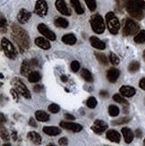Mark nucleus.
Wrapping results in <instances>:
<instances>
[{
	"label": "nucleus",
	"mask_w": 145,
	"mask_h": 146,
	"mask_svg": "<svg viewBox=\"0 0 145 146\" xmlns=\"http://www.w3.org/2000/svg\"><path fill=\"white\" fill-rule=\"evenodd\" d=\"M4 122H5V123L6 122V119H5V117H4V114L1 113V124H4Z\"/></svg>",
	"instance_id": "obj_53"
},
{
	"label": "nucleus",
	"mask_w": 145,
	"mask_h": 146,
	"mask_svg": "<svg viewBox=\"0 0 145 146\" xmlns=\"http://www.w3.org/2000/svg\"><path fill=\"white\" fill-rule=\"evenodd\" d=\"M62 41L66 45H74L77 41L76 37L73 33H67L62 37Z\"/></svg>",
	"instance_id": "obj_22"
},
{
	"label": "nucleus",
	"mask_w": 145,
	"mask_h": 146,
	"mask_svg": "<svg viewBox=\"0 0 145 146\" xmlns=\"http://www.w3.org/2000/svg\"><path fill=\"white\" fill-rule=\"evenodd\" d=\"M60 79H61V81H62V82H66L68 81L67 77H66V75H64V74L60 76Z\"/></svg>",
	"instance_id": "obj_52"
},
{
	"label": "nucleus",
	"mask_w": 145,
	"mask_h": 146,
	"mask_svg": "<svg viewBox=\"0 0 145 146\" xmlns=\"http://www.w3.org/2000/svg\"><path fill=\"white\" fill-rule=\"evenodd\" d=\"M94 54H95V56H96L97 60H98L101 65H104V66L109 65V59H108V58H107V56H105V54H103V53H101V52H95Z\"/></svg>",
	"instance_id": "obj_29"
},
{
	"label": "nucleus",
	"mask_w": 145,
	"mask_h": 146,
	"mask_svg": "<svg viewBox=\"0 0 145 146\" xmlns=\"http://www.w3.org/2000/svg\"><path fill=\"white\" fill-rule=\"evenodd\" d=\"M55 5H56V8L58 9V11L60 13V14L66 15V16L71 15V11L67 7L65 0H56L55 3Z\"/></svg>",
	"instance_id": "obj_12"
},
{
	"label": "nucleus",
	"mask_w": 145,
	"mask_h": 146,
	"mask_svg": "<svg viewBox=\"0 0 145 146\" xmlns=\"http://www.w3.org/2000/svg\"><path fill=\"white\" fill-rule=\"evenodd\" d=\"M119 75H120V71L115 67L109 69L107 72V78L110 82H116L119 78Z\"/></svg>",
	"instance_id": "obj_15"
},
{
	"label": "nucleus",
	"mask_w": 145,
	"mask_h": 146,
	"mask_svg": "<svg viewBox=\"0 0 145 146\" xmlns=\"http://www.w3.org/2000/svg\"><path fill=\"white\" fill-rule=\"evenodd\" d=\"M109 113L111 117H117L119 114V109L116 105H110L109 108Z\"/></svg>",
	"instance_id": "obj_37"
},
{
	"label": "nucleus",
	"mask_w": 145,
	"mask_h": 146,
	"mask_svg": "<svg viewBox=\"0 0 145 146\" xmlns=\"http://www.w3.org/2000/svg\"><path fill=\"white\" fill-rule=\"evenodd\" d=\"M134 42L138 44H142L145 42V31H141L135 35Z\"/></svg>",
	"instance_id": "obj_31"
},
{
	"label": "nucleus",
	"mask_w": 145,
	"mask_h": 146,
	"mask_svg": "<svg viewBox=\"0 0 145 146\" xmlns=\"http://www.w3.org/2000/svg\"><path fill=\"white\" fill-rule=\"evenodd\" d=\"M35 117L38 121L40 122H47L49 120V115L43 110H38L35 112Z\"/></svg>",
	"instance_id": "obj_24"
},
{
	"label": "nucleus",
	"mask_w": 145,
	"mask_h": 146,
	"mask_svg": "<svg viewBox=\"0 0 145 146\" xmlns=\"http://www.w3.org/2000/svg\"><path fill=\"white\" fill-rule=\"evenodd\" d=\"M140 31V26L135 21L131 18L124 19V27H123V35L124 36H132L135 35Z\"/></svg>",
	"instance_id": "obj_5"
},
{
	"label": "nucleus",
	"mask_w": 145,
	"mask_h": 146,
	"mask_svg": "<svg viewBox=\"0 0 145 146\" xmlns=\"http://www.w3.org/2000/svg\"><path fill=\"white\" fill-rule=\"evenodd\" d=\"M42 90H43V86L40 85V84H37V85H35V86L33 87V91H34L35 92H37V93L40 92Z\"/></svg>",
	"instance_id": "obj_45"
},
{
	"label": "nucleus",
	"mask_w": 145,
	"mask_h": 146,
	"mask_svg": "<svg viewBox=\"0 0 145 146\" xmlns=\"http://www.w3.org/2000/svg\"><path fill=\"white\" fill-rule=\"evenodd\" d=\"M12 138L14 141H17V133L15 131L12 133Z\"/></svg>",
	"instance_id": "obj_51"
},
{
	"label": "nucleus",
	"mask_w": 145,
	"mask_h": 146,
	"mask_svg": "<svg viewBox=\"0 0 145 146\" xmlns=\"http://www.w3.org/2000/svg\"><path fill=\"white\" fill-rule=\"evenodd\" d=\"M88 8L91 12H94L97 8V4H96V0H84Z\"/></svg>",
	"instance_id": "obj_36"
},
{
	"label": "nucleus",
	"mask_w": 145,
	"mask_h": 146,
	"mask_svg": "<svg viewBox=\"0 0 145 146\" xmlns=\"http://www.w3.org/2000/svg\"><path fill=\"white\" fill-rule=\"evenodd\" d=\"M59 125L62 128L66 130L72 131L73 133H78L83 130V125L77 124V123H73V122H68V121H61L59 123Z\"/></svg>",
	"instance_id": "obj_10"
},
{
	"label": "nucleus",
	"mask_w": 145,
	"mask_h": 146,
	"mask_svg": "<svg viewBox=\"0 0 145 146\" xmlns=\"http://www.w3.org/2000/svg\"><path fill=\"white\" fill-rule=\"evenodd\" d=\"M48 110L49 112H51L53 114H56L58 113L59 110H60V107L58 105V104H55V103H52L48 106Z\"/></svg>",
	"instance_id": "obj_40"
},
{
	"label": "nucleus",
	"mask_w": 145,
	"mask_h": 146,
	"mask_svg": "<svg viewBox=\"0 0 145 146\" xmlns=\"http://www.w3.org/2000/svg\"><path fill=\"white\" fill-rule=\"evenodd\" d=\"M70 3H71V5L73 6V10L75 11V13H76L77 15H81L84 14V9L83 6H81L79 0H70Z\"/></svg>",
	"instance_id": "obj_23"
},
{
	"label": "nucleus",
	"mask_w": 145,
	"mask_h": 146,
	"mask_svg": "<svg viewBox=\"0 0 145 146\" xmlns=\"http://www.w3.org/2000/svg\"><path fill=\"white\" fill-rule=\"evenodd\" d=\"M70 67H71V70H72L73 73H76V72L79 71V69H80V67H81L80 63H79L78 61H75V60H74V61H73V62L71 63Z\"/></svg>",
	"instance_id": "obj_41"
},
{
	"label": "nucleus",
	"mask_w": 145,
	"mask_h": 146,
	"mask_svg": "<svg viewBox=\"0 0 145 146\" xmlns=\"http://www.w3.org/2000/svg\"><path fill=\"white\" fill-rule=\"evenodd\" d=\"M141 65L138 61H132L128 66V71L130 73H136L140 69Z\"/></svg>",
	"instance_id": "obj_30"
},
{
	"label": "nucleus",
	"mask_w": 145,
	"mask_h": 146,
	"mask_svg": "<svg viewBox=\"0 0 145 146\" xmlns=\"http://www.w3.org/2000/svg\"><path fill=\"white\" fill-rule=\"evenodd\" d=\"M113 100H114L116 102H117V103L123 104L124 106H128V101L125 100L124 97H122L121 95H119V94H115L114 96H113Z\"/></svg>",
	"instance_id": "obj_33"
},
{
	"label": "nucleus",
	"mask_w": 145,
	"mask_h": 146,
	"mask_svg": "<svg viewBox=\"0 0 145 146\" xmlns=\"http://www.w3.org/2000/svg\"><path fill=\"white\" fill-rule=\"evenodd\" d=\"M119 92H120V94L122 95V96L129 98V97H133L134 95L136 93V90L134 87L124 85L119 89Z\"/></svg>",
	"instance_id": "obj_14"
},
{
	"label": "nucleus",
	"mask_w": 145,
	"mask_h": 146,
	"mask_svg": "<svg viewBox=\"0 0 145 146\" xmlns=\"http://www.w3.org/2000/svg\"><path fill=\"white\" fill-rule=\"evenodd\" d=\"M30 64L31 67H37V66H39V60L37 58H32L30 60Z\"/></svg>",
	"instance_id": "obj_43"
},
{
	"label": "nucleus",
	"mask_w": 145,
	"mask_h": 146,
	"mask_svg": "<svg viewBox=\"0 0 145 146\" xmlns=\"http://www.w3.org/2000/svg\"><path fill=\"white\" fill-rule=\"evenodd\" d=\"M11 31H12L13 39H14V40L18 45L19 48H20V51L24 52L25 50L29 49L30 41V37L26 31L15 23L12 24Z\"/></svg>",
	"instance_id": "obj_2"
},
{
	"label": "nucleus",
	"mask_w": 145,
	"mask_h": 146,
	"mask_svg": "<svg viewBox=\"0 0 145 146\" xmlns=\"http://www.w3.org/2000/svg\"><path fill=\"white\" fill-rule=\"evenodd\" d=\"M27 137H28L29 140L31 143H33L34 144H37V145L41 144V141H42L41 136L39 134H38L37 132H35V131H30V132H29L28 135H27Z\"/></svg>",
	"instance_id": "obj_21"
},
{
	"label": "nucleus",
	"mask_w": 145,
	"mask_h": 146,
	"mask_svg": "<svg viewBox=\"0 0 145 146\" xmlns=\"http://www.w3.org/2000/svg\"><path fill=\"white\" fill-rule=\"evenodd\" d=\"M106 136L112 143H120L121 135H119V133L117 131H116V130H112V129L109 130L108 132H107Z\"/></svg>",
	"instance_id": "obj_16"
},
{
	"label": "nucleus",
	"mask_w": 145,
	"mask_h": 146,
	"mask_svg": "<svg viewBox=\"0 0 145 146\" xmlns=\"http://www.w3.org/2000/svg\"><path fill=\"white\" fill-rule=\"evenodd\" d=\"M143 59L145 61V50H144V52H143Z\"/></svg>",
	"instance_id": "obj_55"
},
{
	"label": "nucleus",
	"mask_w": 145,
	"mask_h": 146,
	"mask_svg": "<svg viewBox=\"0 0 145 146\" xmlns=\"http://www.w3.org/2000/svg\"><path fill=\"white\" fill-rule=\"evenodd\" d=\"M139 86H140L141 89H142V90L145 91V78H142V79L140 80V82H139Z\"/></svg>",
	"instance_id": "obj_48"
},
{
	"label": "nucleus",
	"mask_w": 145,
	"mask_h": 146,
	"mask_svg": "<svg viewBox=\"0 0 145 146\" xmlns=\"http://www.w3.org/2000/svg\"><path fill=\"white\" fill-rule=\"evenodd\" d=\"M90 23H91V26L93 31L95 33L101 34L105 31V29H106L105 22H104L103 17L100 15L99 14L93 15L90 19Z\"/></svg>",
	"instance_id": "obj_4"
},
{
	"label": "nucleus",
	"mask_w": 145,
	"mask_h": 146,
	"mask_svg": "<svg viewBox=\"0 0 145 146\" xmlns=\"http://www.w3.org/2000/svg\"><path fill=\"white\" fill-rule=\"evenodd\" d=\"M0 30H1V33H5L7 31V23L3 15H1V19H0Z\"/></svg>",
	"instance_id": "obj_34"
},
{
	"label": "nucleus",
	"mask_w": 145,
	"mask_h": 146,
	"mask_svg": "<svg viewBox=\"0 0 145 146\" xmlns=\"http://www.w3.org/2000/svg\"><path fill=\"white\" fill-rule=\"evenodd\" d=\"M54 24L55 26H56L58 28H62V29H66L69 25V23L66 19L62 18V17H58L54 21Z\"/></svg>",
	"instance_id": "obj_25"
},
{
	"label": "nucleus",
	"mask_w": 145,
	"mask_h": 146,
	"mask_svg": "<svg viewBox=\"0 0 145 146\" xmlns=\"http://www.w3.org/2000/svg\"><path fill=\"white\" fill-rule=\"evenodd\" d=\"M130 120H131V117H121V118H119V119H117V120H114V121H112V125H124V124L128 123Z\"/></svg>",
	"instance_id": "obj_32"
},
{
	"label": "nucleus",
	"mask_w": 145,
	"mask_h": 146,
	"mask_svg": "<svg viewBox=\"0 0 145 146\" xmlns=\"http://www.w3.org/2000/svg\"><path fill=\"white\" fill-rule=\"evenodd\" d=\"M10 92L12 94V96L14 97V99L15 100V101H18V100H19V92L15 90V89H11Z\"/></svg>",
	"instance_id": "obj_42"
},
{
	"label": "nucleus",
	"mask_w": 145,
	"mask_h": 146,
	"mask_svg": "<svg viewBox=\"0 0 145 146\" xmlns=\"http://www.w3.org/2000/svg\"><path fill=\"white\" fill-rule=\"evenodd\" d=\"M106 23L110 33L114 35L118 33L119 29H120V23L113 12H109L106 15Z\"/></svg>",
	"instance_id": "obj_3"
},
{
	"label": "nucleus",
	"mask_w": 145,
	"mask_h": 146,
	"mask_svg": "<svg viewBox=\"0 0 145 146\" xmlns=\"http://www.w3.org/2000/svg\"><path fill=\"white\" fill-rule=\"evenodd\" d=\"M99 96L102 97V98H108L109 97V93L105 92V91H101L99 92Z\"/></svg>",
	"instance_id": "obj_50"
},
{
	"label": "nucleus",
	"mask_w": 145,
	"mask_h": 146,
	"mask_svg": "<svg viewBox=\"0 0 145 146\" xmlns=\"http://www.w3.org/2000/svg\"><path fill=\"white\" fill-rule=\"evenodd\" d=\"M109 61L111 64L114 66H117V65H119V63H120V60H119L118 56L115 53H112V52L109 54Z\"/></svg>",
	"instance_id": "obj_39"
},
{
	"label": "nucleus",
	"mask_w": 145,
	"mask_h": 146,
	"mask_svg": "<svg viewBox=\"0 0 145 146\" xmlns=\"http://www.w3.org/2000/svg\"><path fill=\"white\" fill-rule=\"evenodd\" d=\"M43 132L49 136H56L61 133V129L56 126H44Z\"/></svg>",
	"instance_id": "obj_20"
},
{
	"label": "nucleus",
	"mask_w": 145,
	"mask_h": 146,
	"mask_svg": "<svg viewBox=\"0 0 145 146\" xmlns=\"http://www.w3.org/2000/svg\"><path fill=\"white\" fill-rule=\"evenodd\" d=\"M81 76L83 78V80H85L88 82H93V76L91 74V73L86 68H83L81 72Z\"/></svg>",
	"instance_id": "obj_28"
},
{
	"label": "nucleus",
	"mask_w": 145,
	"mask_h": 146,
	"mask_svg": "<svg viewBox=\"0 0 145 146\" xmlns=\"http://www.w3.org/2000/svg\"><path fill=\"white\" fill-rule=\"evenodd\" d=\"M134 135H135L137 138H141L142 135V130H141L140 128L136 129L135 132H134Z\"/></svg>",
	"instance_id": "obj_47"
},
{
	"label": "nucleus",
	"mask_w": 145,
	"mask_h": 146,
	"mask_svg": "<svg viewBox=\"0 0 145 146\" xmlns=\"http://www.w3.org/2000/svg\"><path fill=\"white\" fill-rule=\"evenodd\" d=\"M91 128L94 133H95V134L101 135L107 129H108V124H107L106 122H104L103 120L97 119L94 121V123L91 125Z\"/></svg>",
	"instance_id": "obj_11"
},
{
	"label": "nucleus",
	"mask_w": 145,
	"mask_h": 146,
	"mask_svg": "<svg viewBox=\"0 0 145 146\" xmlns=\"http://www.w3.org/2000/svg\"><path fill=\"white\" fill-rule=\"evenodd\" d=\"M29 125L30 126H32V127H37V126H38V125H37L35 120L33 119V117H30V120H29Z\"/></svg>",
	"instance_id": "obj_46"
},
{
	"label": "nucleus",
	"mask_w": 145,
	"mask_h": 146,
	"mask_svg": "<svg viewBox=\"0 0 145 146\" xmlns=\"http://www.w3.org/2000/svg\"><path fill=\"white\" fill-rule=\"evenodd\" d=\"M48 6L45 0H38L35 5L34 13L40 17H45L48 15Z\"/></svg>",
	"instance_id": "obj_8"
},
{
	"label": "nucleus",
	"mask_w": 145,
	"mask_h": 146,
	"mask_svg": "<svg viewBox=\"0 0 145 146\" xmlns=\"http://www.w3.org/2000/svg\"><path fill=\"white\" fill-rule=\"evenodd\" d=\"M30 17H31V13L30 12H29L26 9H21L20 11H19L18 15H17V20L20 23L24 24L30 20Z\"/></svg>",
	"instance_id": "obj_13"
},
{
	"label": "nucleus",
	"mask_w": 145,
	"mask_h": 146,
	"mask_svg": "<svg viewBox=\"0 0 145 146\" xmlns=\"http://www.w3.org/2000/svg\"><path fill=\"white\" fill-rule=\"evenodd\" d=\"M97 104H98V101L96 98H94V97H90L86 101V105L88 108H90V109H95Z\"/></svg>",
	"instance_id": "obj_35"
},
{
	"label": "nucleus",
	"mask_w": 145,
	"mask_h": 146,
	"mask_svg": "<svg viewBox=\"0 0 145 146\" xmlns=\"http://www.w3.org/2000/svg\"><path fill=\"white\" fill-rule=\"evenodd\" d=\"M3 146H11V144L10 143H5Z\"/></svg>",
	"instance_id": "obj_54"
},
{
	"label": "nucleus",
	"mask_w": 145,
	"mask_h": 146,
	"mask_svg": "<svg viewBox=\"0 0 145 146\" xmlns=\"http://www.w3.org/2000/svg\"><path fill=\"white\" fill-rule=\"evenodd\" d=\"M1 48L3 49V51L5 55L7 56L10 59H15L17 56V51L14 45L12 44V42L6 39V38H3L1 40Z\"/></svg>",
	"instance_id": "obj_6"
},
{
	"label": "nucleus",
	"mask_w": 145,
	"mask_h": 146,
	"mask_svg": "<svg viewBox=\"0 0 145 146\" xmlns=\"http://www.w3.org/2000/svg\"><path fill=\"white\" fill-rule=\"evenodd\" d=\"M13 84H14V85L15 87V90L20 93L23 98H25L26 100H30V98H31L30 92L28 90V88L26 87V85H25L21 80H19L18 78H15L14 81H13Z\"/></svg>",
	"instance_id": "obj_7"
},
{
	"label": "nucleus",
	"mask_w": 145,
	"mask_h": 146,
	"mask_svg": "<svg viewBox=\"0 0 145 146\" xmlns=\"http://www.w3.org/2000/svg\"><path fill=\"white\" fill-rule=\"evenodd\" d=\"M143 144L145 145V139H144V141H143Z\"/></svg>",
	"instance_id": "obj_56"
},
{
	"label": "nucleus",
	"mask_w": 145,
	"mask_h": 146,
	"mask_svg": "<svg viewBox=\"0 0 145 146\" xmlns=\"http://www.w3.org/2000/svg\"><path fill=\"white\" fill-rule=\"evenodd\" d=\"M90 42L91 44V46L93 48H95L97 49H100V50H103L106 48V44L105 42H103L101 40H99L98 37L95 36H92L90 38Z\"/></svg>",
	"instance_id": "obj_17"
},
{
	"label": "nucleus",
	"mask_w": 145,
	"mask_h": 146,
	"mask_svg": "<svg viewBox=\"0 0 145 146\" xmlns=\"http://www.w3.org/2000/svg\"><path fill=\"white\" fill-rule=\"evenodd\" d=\"M41 79V75L38 71H32L30 72L28 75V81L30 82H38Z\"/></svg>",
	"instance_id": "obj_27"
},
{
	"label": "nucleus",
	"mask_w": 145,
	"mask_h": 146,
	"mask_svg": "<svg viewBox=\"0 0 145 146\" xmlns=\"http://www.w3.org/2000/svg\"><path fill=\"white\" fill-rule=\"evenodd\" d=\"M35 44L36 45L42 48L43 50H48L51 48V45H50V43L48 42V40L44 39V38H41V37H39V38H36L35 39Z\"/></svg>",
	"instance_id": "obj_18"
},
{
	"label": "nucleus",
	"mask_w": 145,
	"mask_h": 146,
	"mask_svg": "<svg viewBox=\"0 0 145 146\" xmlns=\"http://www.w3.org/2000/svg\"><path fill=\"white\" fill-rule=\"evenodd\" d=\"M65 117L67 120H74L75 119V117L74 116L71 115V114H68V113H66L65 114Z\"/></svg>",
	"instance_id": "obj_49"
},
{
	"label": "nucleus",
	"mask_w": 145,
	"mask_h": 146,
	"mask_svg": "<svg viewBox=\"0 0 145 146\" xmlns=\"http://www.w3.org/2000/svg\"><path fill=\"white\" fill-rule=\"evenodd\" d=\"M125 10L133 18L142 20L145 15L144 0H122Z\"/></svg>",
	"instance_id": "obj_1"
},
{
	"label": "nucleus",
	"mask_w": 145,
	"mask_h": 146,
	"mask_svg": "<svg viewBox=\"0 0 145 146\" xmlns=\"http://www.w3.org/2000/svg\"><path fill=\"white\" fill-rule=\"evenodd\" d=\"M38 31H39V33L40 34H42L45 38H47L48 40H51V41H54L56 40V33H53L51 30H49V28L47 26L46 24L44 23H40L38 25Z\"/></svg>",
	"instance_id": "obj_9"
},
{
	"label": "nucleus",
	"mask_w": 145,
	"mask_h": 146,
	"mask_svg": "<svg viewBox=\"0 0 145 146\" xmlns=\"http://www.w3.org/2000/svg\"><path fill=\"white\" fill-rule=\"evenodd\" d=\"M30 61L28 60H23V64L21 66V74L23 76H28L30 73Z\"/></svg>",
	"instance_id": "obj_26"
},
{
	"label": "nucleus",
	"mask_w": 145,
	"mask_h": 146,
	"mask_svg": "<svg viewBox=\"0 0 145 146\" xmlns=\"http://www.w3.org/2000/svg\"><path fill=\"white\" fill-rule=\"evenodd\" d=\"M122 135L124 136V142L126 143H131L132 142H133L134 137V134L130 128H128V127L122 128Z\"/></svg>",
	"instance_id": "obj_19"
},
{
	"label": "nucleus",
	"mask_w": 145,
	"mask_h": 146,
	"mask_svg": "<svg viewBox=\"0 0 145 146\" xmlns=\"http://www.w3.org/2000/svg\"><path fill=\"white\" fill-rule=\"evenodd\" d=\"M1 138H2V140L5 142H8L10 140V135L8 134L7 130L3 126V124H1Z\"/></svg>",
	"instance_id": "obj_38"
},
{
	"label": "nucleus",
	"mask_w": 145,
	"mask_h": 146,
	"mask_svg": "<svg viewBox=\"0 0 145 146\" xmlns=\"http://www.w3.org/2000/svg\"><path fill=\"white\" fill-rule=\"evenodd\" d=\"M58 144L59 145H67L68 144V140L66 137H62L58 140Z\"/></svg>",
	"instance_id": "obj_44"
}]
</instances>
